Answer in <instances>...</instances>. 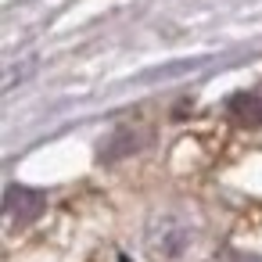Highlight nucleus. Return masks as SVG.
I'll list each match as a JSON object with an SVG mask.
<instances>
[{"instance_id":"1","label":"nucleus","mask_w":262,"mask_h":262,"mask_svg":"<svg viewBox=\"0 0 262 262\" xmlns=\"http://www.w3.org/2000/svg\"><path fill=\"white\" fill-rule=\"evenodd\" d=\"M40 212H43V194L40 190L18 187V183L8 187V194H4V219H8V226H29Z\"/></svg>"},{"instance_id":"2","label":"nucleus","mask_w":262,"mask_h":262,"mask_svg":"<svg viewBox=\"0 0 262 262\" xmlns=\"http://www.w3.org/2000/svg\"><path fill=\"white\" fill-rule=\"evenodd\" d=\"M187 244H190V230L180 226V223H172V219H165V223H158V226L151 230V251H155L162 262L180 258Z\"/></svg>"},{"instance_id":"3","label":"nucleus","mask_w":262,"mask_h":262,"mask_svg":"<svg viewBox=\"0 0 262 262\" xmlns=\"http://www.w3.org/2000/svg\"><path fill=\"white\" fill-rule=\"evenodd\" d=\"M226 112L237 126H262V94L258 90H241L226 101Z\"/></svg>"},{"instance_id":"4","label":"nucleus","mask_w":262,"mask_h":262,"mask_svg":"<svg viewBox=\"0 0 262 262\" xmlns=\"http://www.w3.org/2000/svg\"><path fill=\"white\" fill-rule=\"evenodd\" d=\"M215 262H255V258H251V255H237V251H223Z\"/></svg>"}]
</instances>
